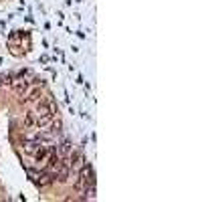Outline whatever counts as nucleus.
<instances>
[{"label": "nucleus", "mask_w": 202, "mask_h": 202, "mask_svg": "<svg viewBox=\"0 0 202 202\" xmlns=\"http://www.w3.org/2000/svg\"><path fill=\"white\" fill-rule=\"evenodd\" d=\"M53 180H55V174H51L49 170L36 176V184H39V186H49V184H51Z\"/></svg>", "instance_id": "f257e3e1"}, {"label": "nucleus", "mask_w": 202, "mask_h": 202, "mask_svg": "<svg viewBox=\"0 0 202 202\" xmlns=\"http://www.w3.org/2000/svg\"><path fill=\"white\" fill-rule=\"evenodd\" d=\"M71 150H73V146H71V141L65 140L63 144L59 146V150H57V154L61 156V158H69V154H71Z\"/></svg>", "instance_id": "f03ea898"}, {"label": "nucleus", "mask_w": 202, "mask_h": 202, "mask_svg": "<svg viewBox=\"0 0 202 202\" xmlns=\"http://www.w3.org/2000/svg\"><path fill=\"white\" fill-rule=\"evenodd\" d=\"M27 89H28V81H14V93L16 95H24L27 93Z\"/></svg>", "instance_id": "7ed1b4c3"}, {"label": "nucleus", "mask_w": 202, "mask_h": 202, "mask_svg": "<svg viewBox=\"0 0 202 202\" xmlns=\"http://www.w3.org/2000/svg\"><path fill=\"white\" fill-rule=\"evenodd\" d=\"M24 125H27V128H34V125H36L34 113H24Z\"/></svg>", "instance_id": "20e7f679"}]
</instances>
